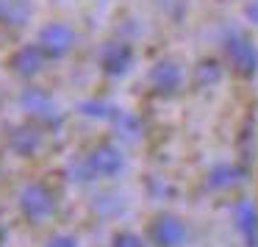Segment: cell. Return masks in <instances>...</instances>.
<instances>
[{
    "label": "cell",
    "mask_w": 258,
    "mask_h": 247,
    "mask_svg": "<svg viewBox=\"0 0 258 247\" xmlns=\"http://www.w3.org/2000/svg\"><path fill=\"white\" fill-rule=\"evenodd\" d=\"M125 169V156L114 142H97L86 150L84 161L78 164V172L84 178H117Z\"/></svg>",
    "instance_id": "obj_1"
},
{
    "label": "cell",
    "mask_w": 258,
    "mask_h": 247,
    "mask_svg": "<svg viewBox=\"0 0 258 247\" xmlns=\"http://www.w3.org/2000/svg\"><path fill=\"white\" fill-rule=\"evenodd\" d=\"M225 64L230 67V73L239 75L241 81H252L258 75V47L250 36L244 34H230L222 45Z\"/></svg>",
    "instance_id": "obj_2"
},
{
    "label": "cell",
    "mask_w": 258,
    "mask_h": 247,
    "mask_svg": "<svg viewBox=\"0 0 258 247\" xmlns=\"http://www.w3.org/2000/svg\"><path fill=\"white\" fill-rule=\"evenodd\" d=\"M17 208L28 222L39 225V222L53 217V211H56V197L42 183H25L17 195Z\"/></svg>",
    "instance_id": "obj_3"
},
{
    "label": "cell",
    "mask_w": 258,
    "mask_h": 247,
    "mask_svg": "<svg viewBox=\"0 0 258 247\" xmlns=\"http://www.w3.org/2000/svg\"><path fill=\"white\" fill-rule=\"evenodd\" d=\"M20 108H23L28 117H34L36 122L47 125V128H58L61 125V111H58L56 100L47 95L45 89H36V86H25L17 97Z\"/></svg>",
    "instance_id": "obj_4"
},
{
    "label": "cell",
    "mask_w": 258,
    "mask_h": 247,
    "mask_svg": "<svg viewBox=\"0 0 258 247\" xmlns=\"http://www.w3.org/2000/svg\"><path fill=\"white\" fill-rule=\"evenodd\" d=\"M147 86L158 97L178 95L180 86H183V70H180V64H175L172 58H158L150 67V73H147Z\"/></svg>",
    "instance_id": "obj_5"
},
{
    "label": "cell",
    "mask_w": 258,
    "mask_h": 247,
    "mask_svg": "<svg viewBox=\"0 0 258 247\" xmlns=\"http://www.w3.org/2000/svg\"><path fill=\"white\" fill-rule=\"evenodd\" d=\"M47 58H50V56L42 50L39 42H34V45H20L17 50L9 56V70H12L17 78L31 81V78H36V75L45 70Z\"/></svg>",
    "instance_id": "obj_6"
},
{
    "label": "cell",
    "mask_w": 258,
    "mask_h": 247,
    "mask_svg": "<svg viewBox=\"0 0 258 247\" xmlns=\"http://www.w3.org/2000/svg\"><path fill=\"white\" fill-rule=\"evenodd\" d=\"M97 64H100V70L108 78H122L131 70V64H134V47H131L128 42H119V39L106 42V45L100 47Z\"/></svg>",
    "instance_id": "obj_7"
},
{
    "label": "cell",
    "mask_w": 258,
    "mask_h": 247,
    "mask_svg": "<svg viewBox=\"0 0 258 247\" xmlns=\"http://www.w3.org/2000/svg\"><path fill=\"white\" fill-rule=\"evenodd\" d=\"M147 236L156 247H180L186 241V225L175 214H158L153 217Z\"/></svg>",
    "instance_id": "obj_8"
},
{
    "label": "cell",
    "mask_w": 258,
    "mask_h": 247,
    "mask_svg": "<svg viewBox=\"0 0 258 247\" xmlns=\"http://www.w3.org/2000/svg\"><path fill=\"white\" fill-rule=\"evenodd\" d=\"M36 42H39L42 50H45L50 58H61V56H67V53L73 50L75 31L67 28L64 23H47V25H42V28H39Z\"/></svg>",
    "instance_id": "obj_9"
},
{
    "label": "cell",
    "mask_w": 258,
    "mask_h": 247,
    "mask_svg": "<svg viewBox=\"0 0 258 247\" xmlns=\"http://www.w3.org/2000/svg\"><path fill=\"white\" fill-rule=\"evenodd\" d=\"M233 225L239 230L244 247H258V211L247 197H241L233 206Z\"/></svg>",
    "instance_id": "obj_10"
},
{
    "label": "cell",
    "mask_w": 258,
    "mask_h": 247,
    "mask_svg": "<svg viewBox=\"0 0 258 247\" xmlns=\"http://www.w3.org/2000/svg\"><path fill=\"white\" fill-rule=\"evenodd\" d=\"M6 145H9V150L17 153V156H34L42 147V131L36 128V125H17V128L9 131Z\"/></svg>",
    "instance_id": "obj_11"
},
{
    "label": "cell",
    "mask_w": 258,
    "mask_h": 247,
    "mask_svg": "<svg viewBox=\"0 0 258 247\" xmlns=\"http://www.w3.org/2000/svg\"><path fill=\"white\" fill-rule=\"evenodd\" d=\"M219 78H222V64H219V61H214V58H203V61H197V67H195V86L206 89V86H214Z\"/></svg>",
    "instance_id": "obj_12"
},
{
    "label": "cell",
    "mask_w": 258,
    "mask_h": 247,
    "mask_svg": "<svg viewBox=\"0 0 258 247\" xmlns=\"http://www.w3.org/2000/svg\"><path fill=\"white\" fill-rule=\"evenodd\" d=\"M239 178L241 175H239L236 167H217V169H211V175H208L206 183L211 186V189H222V186H230L233 180H239Z\"/></svg>",
    "instance_id": "obj_13"
},
{
    "label": "cell",
    "mask_w": 258,
    "mask_h": 247,
    "mask_svg": "<svg viewBox=\"0 0 258 247\" xmlns=\"http://www.w3.org/2000/svg\"><path fill=\"white\" fill-rule=\"evenodd\" d=\"M0 17H6L12 25H20V23H25V17H28V6H23V3H17V0H12V3H3V12H0Z\"/></svg>",
    "instance_id": "obj_14"
},
{
    "label": "cell",
    "mask_w": 258,
    "mask_h": 247,
    "mask_svg": "<svg viewBox=\"0 0 258 247\" xmlns=\"http://www.w3.org/2000/svg\"><path fill=\"white\" fill-rule=\"evenodd\" d=\"M111 247H145V241L136 233H131V230H122V233H117L111 239Z\"/></svg>",
    "instance_id": "obj_15"
},
{
    "label": "cell",
    "mask_w": 258,
    "mask_h": 247,
    "mask_svg": "<svg viewBox=\"0 0 258 247\" xmlns=\"http://www.w3.org/2000/svg\"><path fill=\"white\" fill-rule=\"evenodd\" d=\"M45 247H78V239L73 233H53Z\"/></svg>",
    "instance_id": "obj_16"
},
{
    "label": "cell",
    "mask_w": 258,
    "mask_h": 247,
    "mask_svg": "<svg viewBox=\"0 0 258 247\" xmlns=\"http://www.w3.org/2000/svg\"><path fill=\"white\" fill-rule=\"evenodd\" d=\"M244 14L258 25V0H250V3H247V6H244Z\"/></svg>",
    "instance_id": "obj_17"
},
{
    "label": "cell",
    "mask_w": 258,
    "mask_h": 247,
    "mask_svg": "<svg viewBox=\"0 0 258 247\" xmlns=\"http://www.w3.org/2000/svg\"><path fill=\"white\" fill-rule=\"evenodd\" d=\"M0 247H6V225L0 219Z\"/></svg>",
    "instance_id": "obj_18"
},
{
    "label": "cell",
    "mask_w": 258,
    "mask_h": 247,
    "mask_svg": "<svg viewBox=\"0 0 258 247\" xmlns=\"http://www.w3.org/2000/svg\"><path fill=\"white\" fill-rule=\"evenodd\" d=\"M3 3H6V0H0V12H3Z\"/></svg>",
    "instance_id": "obj_19"
}]
</instances>
